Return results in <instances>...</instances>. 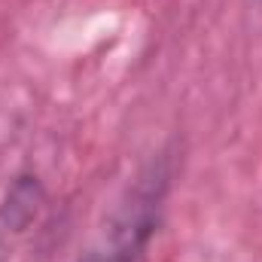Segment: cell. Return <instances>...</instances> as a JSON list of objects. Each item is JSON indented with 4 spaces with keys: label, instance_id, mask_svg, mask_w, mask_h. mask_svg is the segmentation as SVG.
I'll list each match as a JSON object with an SVG mask.
<instances>
[{
    "label": "cell",
    "instance_id": "obj_1",
    "mask_svg": "<svg viewBox=\"0 0 262 262\" xmlns=\"http://www.w3.org/2000/svg\"><path fill=\"white\" fill-rule=\"evenodd\" d=\"M168 186H171L168 159H159V162L146 165L137 174L134 186H128V192L119 201V207L110 213L107 226L98 232L95 244L79 256V262H140L143 259L146 247L152 244V238L159 232Z\"/></svg>",
    "mask_w": 262,
    "mask_h": 262
},
{
    "label": "cell",
    "instance_id": "obj_2",
    "mask_svg": "<svg viewBox=\"0 0 262 262\" xmlns=\"http://www.w3.org/2000/svg\"><path fill=\"white\" fill-rule=\"evenodd\" d=\"M46 204V189L37 174H18L0 201V223L6 232H28Z\"/></svg>",
    "mask_w": 262,
    "mask_h": 262
},
{
    "label": "cell",
    "instance_id": "obj_3",
    "mask_svg": "<svg viewBox=\"0 0 262 262\" xmlns=\"http://www.w3.org/2000/svg\"><path fill=\"white\" fill-rule=\"evenodd\" d=\"M0 262H3V259H0Z\"/></svg>",
    "mask_w": 262,
    "mask_h": 262
}]
</instances>
